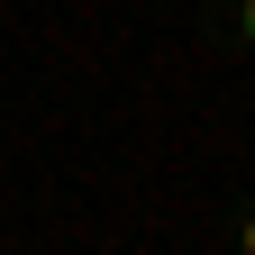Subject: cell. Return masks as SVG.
Listing matches in <instances>:
<instances>
[{"label": "cell", "mask_w": 255, "mask_h": 255, "mask_svg": "<svg viewBox=\"0 0 255 255\" xmlns=\"http://www.w3.org/2000/svg\"><path fill=\"white\" fill-rule=\"evenodd\" d=\"M201 37L219 55H255V0H201Z\"/></svg>", "instance_id": "1"}, {"label": "cell", "mask_w": 255, "mask_h": 255, "mask_svg": "<svg viewBox=\"0 0 255 255\" xmlns=\"http://www.w3.org/2000/svg\"><path fill=\"white\" fill-rule=\"evenodd\" d=\"M228 255H255V201L228 210Z\"/></svg>", "instance_id": "2"}]
</instances>
